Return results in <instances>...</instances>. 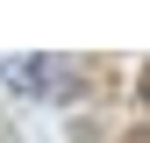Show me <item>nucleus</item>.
Here are the masks:
<instances>
[{"instance_id": "obj_1", "label": "nucleus", "mask_w": 150, "mask_h": 143, "mask_svg": "<svg viewBox=\"0 0 150 143\" xmlns=\"http://www.w3.org/2000/svg\"><path fill=\"white\" fill-rule=\"evenodd\" d=\"M7 79H14V86H29V93H50V100H71V93H79V72H64V64H43V57H29V64H7Z\"/></svg>"}, {"instance_id": "obj_2", "label": "nucleus", "mask_w": 150, "mask_h": 143, "mask_svg": "<svg viewBox=\"0 0 150 143\" xmlns=\"http://www.w3.org/2000/svg\"><path fill=\"white\" fill-rule=\"evenodd\" d=\"M136 93H143V107H150V64H143V79H136Z\"/></svg>"}]
</instances>
